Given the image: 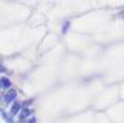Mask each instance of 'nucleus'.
Listing matches in <instances>:
<instances>
[{"instance_id":"obj_1","label":"nucleus","mask_w":124,"mask_h":123,"mask_svg":"<svg viewBox=\"0 0 124 123\" xmlns=\"http://www.w3.org/2000/svg\"><path fill=\"white\" fill-rule=\"evenodd\" d=\"M16 96H17V93H16V90H14V89L9 90V91L5 94V102H6V105L11 104V102H12V101L16 99Z\"/></svg>"},{"instance_id":"obj_2","label":"nucleus","mask_w":124,"mask_h":123,"mask_svg":"<svg viewBox=\"0 0 124 123\" xmlns=\"http://www.w3.org/2000/svg\"><path fill=\"white\" fill-rule=\"evenodd\" d=\"M11 87V81L6 77H3V78H0V88H3V89H9Z\"/></svg>"},{"instance_id":"obj_3","label":"nucleus","mask_w":124,"mask_h":123,"mask_svg":"<svg viewBox=\"0 0 124 123\" xmlns=\"http://www.w3.org/2000/svg\"><path fill=\"white\" fill-rule=\"evenodd\" d=\"M21 110V102H18V101H16L15 104H14V106L11 107V115L12 116H16L17 113H18V111Z\"/></svg>"},{"instance_id":"obj_4","label":"nucleus","mask_w":124,"mask_h":123,"mask_svg":"<svg viewBox=\"0 0 124 123\" xmlns=\"http://www.w3.org/2000/svg\"><path fill=\"white\" fill-rule=\"evenodd\" d=\"M0 113H1V117L5 119V122L6 123H15V121H14V118L12 117H10L5 111H3V110H0Z\"/></svg>"},{"instance_id":"obj_5","label":"nucleus","mask_w":124,"mask_h":123,"mask_svg":"<svg viewBox=\"0 0 124 123\" xmlns=\"http://www.w3.org/2000/svg\"><path fill=\"white\" fill-rule=\"evenodd\" d=\"M29 115H31V110L27 108V107H24V108L22 110V115H21V117H20V121H21V122H24L26 118H27Z\"/></svg>"},{"instance_id":"obj_6","label":"nucleus","mask_w":124,"mask_h":123,"mask_svg":"<svg viewBox=\"0 0 124 123\" xmlns=\"http://www.w3.org/2000/svg\"><path fill=\"white\" fill-rule=\"evenodd\" d=\"M68 26H70V23H68V22H66V23H65V27H63V31H62V32L66 33V31L68 29Z\"/></svg>"},{"instance_id":"obj_7","label":"nucleus","mask_w":124,"mask_h":123,"mask_svg":"<svg viewBox=\"0 0 124 123\" xmlns=\"http://www.w3.org/2000/svg\"><path fill=\"white\" fill-rule=\"evenodd\" d=\"M28 123H37V119H35V118H32V119L28 121Z\"/></svg>"},{"instance_id":"obj_8","label":"nucleus","mask_w":124,"mask_h":123,"mask_svg":"<svg viewBox=\"0 0 124 123\" xmlns=\"http://www.w3.org/2000/svg\"><path fill=\"white\" fill-rule=\"evenodd\" d=\"M5 71V67L3 66V65H0V73H1V72H4Z\"/></svg>"},{"instance_id":"obj_9","label":"nucleus","mask_w":124,"mask_h":123,"mask_svg":"<svg viewBox=\"0 0 124 123\" xmlns=\"http://www.w3.org/2000/svg\"><path fill=\"white\" fill-rule=\"evenodd\" d=\"M0 101H1V96H0Z\"/></svg>"}]
</instances>
